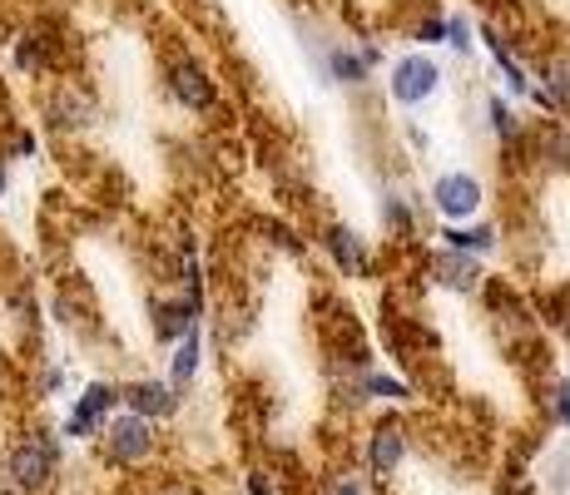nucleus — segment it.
I'll list each match as a JSON object with an SVG mask.
<instances>
[{"label": "nucleus", "instance_id": "14", "mask_svg": "<svg viewBox=\"0 0 570 495\" xmlns=\"http://www.w3.org/2000/svg\"><path fill=\"white\" fill-rule=\"evenodd\" d=\"M551 95L561 99V105H570V60H556L551 65Z\"/></svg>", "mask_w": 570, "mask_h": 495}, {"label": "nucleus", "instance_id": "10", "mask_svg": "<svg viewBox=\"0 0 570 495\" xmlns=\"http://www.w3.org/2000/svg\"><path fill=\"white\" fill-rule=\"evenodd\" d=\"M327 248H333V258L343 263L347 273H367V253L357 244L353 228H327Z\"/></svg>", "mask_w": 570, "mask_h": 495}, {"label": "nucleus", "instance_id": "11", "mask_svg": "<svg viewBox=\"0 0 570 495\" xmlns=\"http://www.w3.org/2000/svg\"><path fill=\"white\" fill-rule=\"evenodd\" d=\"M194 367H199V337H194V327H189V333H184V343H179V352H174V382H189Z\"/></svg>", "mask_w": 570, "mask_h": 495}, {"label": "nucleus", "instance_id": "18", "mask_svg": "<svg viewBox=\"0 0 570 495\" xmlns=\"http://www.w3.org/2000/svg\"><path fill=\"white\" fill-rule=\"evenodd\" d=\"M556 416H561V422L570 426V387H566V382L556 387Z\"/></svg>", "mask_w": 570, "mask_h": 495}, {"label": "nucleus", "instance_id": "22", "mask_svg": "<svg viewBox=\"0 0 570 495\" xmlns=\"http://www.w3.org/2000/svg\"><path fill=\"white\" fill-rule=\"evenodd\" d=\"M0 194H6V159H0Z\"/></svg>", "mask_w": 570, "mask_h": 495}, {"label": "nucleus", "instance_id": "15", "mask_svg": "<svg viewBox=\"0 0 570 495\" xmlns=\"http://www.w3.org/2000/svg\"><path fill=\"white\" fill-rule=\"evenodd\" d=\"M491 129H497V135H517V115H511L507 105H501V99H491Z\"/></svg>", "mask_w": 570, "mask_h": 495}, {"label": "nucleus", "instance_id": "16", "mask_svg": "<svg viewBox=\"0 0 570 495\" xmlns=\"http://www.w3.org/2000/svg\"><path fill=\"white\" fill-rule=\"evenodd\" d=\"M367 387L377 396H392V402H402V396H407V387H402V382H392V377H372Z\"/></svg>", "mask_w": 570, "mask_h": 495}, {"label": "nucleus", "instance_id": "1", "mask_svg": "<svg viewBox=\"0 0 570 495\" xmlns=\"http://www.w3.org/2000/svg\"><path fill=\"white\" fill-rule=\"evenodd\" d=\"M55 466H60V446H55V436H46V432L20 436L6 456V481L20 495H40V491H50Z\"/></svg>", "mask_w": 570, "mask_h": 495}, {"label": "nucleus", "instance_id": "21", "mask_svg": "<svg viewBox=\"0 0 570 495\" xmlns=\"http://www.w3.org/2000/svg\"><path fill=\"white\" fill-rule=\"evenodd\" d=\"M0 495H20L16 486H10V481H0Z\"/></svg>", "mask_w": 570, "mask_h": 495}, {"label": "nucleus", "instance_id": "6", "mask_svg": "<svg viewBox=\"0 0 570 495\" xmlns=\"http://www.w3.org/2000/svg\"><path fill=\"white\" fill-rule=\"evenodd\" d=\"M119 402H125L135 416H145V422H155V416H174V406H179L169 382H135V387L119 392Z\"/></svg>", "mask_w": 570, "mask_h": 495}, {"label": "nucleus", "instance_id": "3", "mask_svg": "<svg viewBox=\"0 0 570 495\" xmlns=\"http://www.w3.org/2000/svg\"><path fill=\"white\" fill-rule=\"evenodd\" d=\"M436 85H442V70L426 55H407V60L392 65V99L397 105H422L436 95Z\"/></svg>", "mask_w": 570, "mask_h": 495}, {"label": "nucleus", "instance_id": "4", "mask_svg": "<svg viewBox=\"0 0 570 495\" xmlns=\"http://www.w3.org/2000/svg\"><path fill=\"white\" fill-rule=\"evenodd\" d=\"M115 402H119V387H109V382H90L85 396L75 402L70 422H65V436H95L105 426V416L115 412Z\"/></svg>", "mask_w": 570, "mask_h": 495}, {"label": "nucleus", "instance_id": "9", "mask_svg": "<svg viewBox=\"0 0 570 495\" xmlns=\"http://www.w3.org/2000/svg\"><path fill=\"white\" fill-rule=\"evenodd\" d=\"M436 278L456 293H471L481 283V268L471 258H462V253H442V258H436Z\"/></svg>", "mask_w": 570, "mask_h": 495}, {"label": "nucleus", "instance_id": "7", "mask_svg": "<svg viewBox=\"0 0 570 495\" xmlns=\"http://www.w3.org/2000/svg\"><path fill=\"white\" fill-rule=\"evenodd\" d=\"M402 451H407V436H402V426L397 422L377 426V432H372V442H367V466L377 471V476H392V471L402 466Z\"/></svg>", "mask_w": 570, "mask_h": 495}, {"label": "nucleus", "instance_id": "2", "mask_svg": "<svg viewBox=\"0 0 570 495\" xmlns=\"http://www.w3.org/2000/svg\"><path fill=\"white\" fill-rule=\"evenodd\" d=\"M105 451L115 466H145V456L155 451V426L135 412L115 416V422L105 426Z\"/></svg>", "mask_w": 570, "mask_h": 495}, {"label": "nucleus", "instance_id": "19", "mask_svg": "<svg viewBox=\"0 0 570 495\" xmlns=\"http://www.w3.org/2000/svg\"><path fill=\"white\" fill-rule=\"evenodd\" d=\"M333 495H357V486L353 481H343V486H333Z\"/></svg>", "mask_w": 570, "mask_h": 495}, {"label": "nucleus", "instance_id": "8", "mask_svg": "<svg viewBox=\"0 0 570 495\" xmlns=\"http://www.w3.org/2000/svg\"><path fill=\"white\" fill-rule=\"evenodd\" d=\"M174 95H179L189 109H208V105H214V85H208V75L194 60L174 65Z\"/></svg>", "mask_w": 570, "mask_h": 495}, {"label": "nucleus", "instance_id": "12", "mask_svg": "<svg viewBox=\"0 0 570 495\" xmlns=\"http://www.w3.org/2000/svg\"><path fill=\"white\" fill-rule=\"evenodd\" d=\"M327 65H333V75L343 85H363L367 80V60H357V55H347V50H333V60Z\"/></svg>", "mask_w": 570, "mask_h": 495}, {"label": "nucleus", "instance_id": "5", "mask_svg": "<svg viewBox=\"0 0 570 495\" xmlns=\"http://www.w3.org/2000/svg\"><path fill=\"white\" fill-rule=\"evenodd\" d=\"M432 198L446 218H471L481 208V184L471 174H446V179H436Z\"/></svg>", "mask_w": 570, "mask_h": 495}, {"label": "nucleus", "instance_id": "13", "mask_svg": "<svg viewBox=\"0 0 570 495\" xmlns=\"http://www.w3.org/2000/svg\"><path fill=\"white\" fill-rule=\"evenodd\" d=\"M446 244H452V253H487L491 248V228H452L446 234Z\"/></svg>", "mask_w": 570, "mask_h": 495}, {"label": "nucleus", "instance_id": "20", "mask_svg": "<svg viewBox=\"0 0 570 495\" xmlns=\"http://www.w3.org/2000/svg\"><path fill=\"white\" fill-rule=\"evenodd\" d=\"M164 495H199V491H189V486H174V491H164Z\"/></svg>", "mask_w": 570, "mask_h": 495}, {"label": "nucleus", "instance_id": "17", "mask_svg": "<svg viewBox=\"0 0 570 495\" xmlns=\"http://www.w3.org/2000/svg\"><path fill=\"white\" fill-rule=\"evenodd\" d=\"M442 30L452 36V46H456V50H466V46H471V40H466V20H462V16H452Z\"/></svg>", "mask_w": 570, "mask_h": 495}]
</instances>
